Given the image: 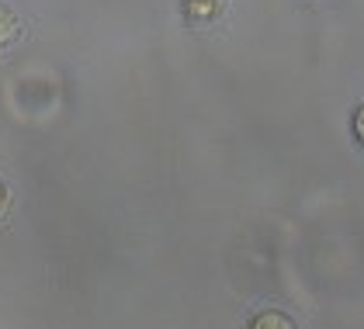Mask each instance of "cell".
Returning <instances> with one entry per match:
<instances>
[{"instance_id": "6da1fadb", "label": "cell", "mask_w": 364, "mask_h": 329, "mask_svg": "<svg viewBox=\"0 0 364 329\" xmlns=\"http://www.w3.org/2000/svg\"><path fill=\"white\" fill-rule=\"evenodd\" d=\"M223 11V0H184V14H188V21H208V18H215Z\"/></svg>"}, {"instance_id": "7a4b0ae2", "label": "cell", "mask_w": 364, "mask_h": 329, "mask_svg": "<svg viewBox=\"0 0 364 329\" xmlns=\"http://www.w3.org/2000/svg\"><path fill=\"white\" fill-rule=\"evenodd\" d=\"M250 329H295L284 315H278V312H264V315H257L253 319V326Z\"/></svg>"}, {"instance_id": "3957f363", "label": "cell", "mask_w": 364, "mask_h": 329, "mask_svg": "<svg viewBox=\"0 0 364 329\" xmlns=\"http://www.w3.org/2000/svg\"><path fill=\"white\" fill-rule=\"evenodd\" d=\"M14 31H18L14 18H11L7 11H0V45H4V42H11V38H14Z\"/></svg>"}, {"instance_id": "277c9868", "label": "cell", "mask_w": 364, "mask_h": 329, "mask_svg": "<svg viewBox=\"0 0 364 329\" xmlns=\"http://www.w3.org/2000/svg\"><path fill=\"white\" fill-rule=\"evenodd\" d=\"M7 212H11V191H7V188L0 184V219H4Z\"/></svg>"}, {"instance_id": "5b68a950", "label": "cell", "mask_w": 364, "mask_h": 329, "mask_svg": "<svg viewBox=\"0 0 364 329\" xmlns=\"http://www.w3.org/2000/svg\"><path fill=\"white\" fill-rule=\"evenodd\" d=\"M354 132H358V139L364 142V108H358V114H354Z\"/></svg>"}]
</instances>
